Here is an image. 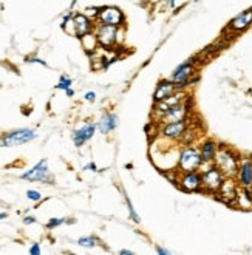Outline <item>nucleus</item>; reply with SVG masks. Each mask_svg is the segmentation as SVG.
Wrapping results in <instances>:
<instances>
[{
    "mask_svg": "<svg viewBox=\"0 0 252 255\" xmlns=\"http://www.w3.org/2000/svg\"><path fill=\"white\" fill-rule=\"evenodd\" d=\"M71 23L75 26V36L78 37H84L93 31V22L90 17H87L85 14H76V16L71 19Z\"/></svg>",
    "mask_w": 252,
    "mask_h": 255,
    "instance_id": "dca6fc26",
    "label": "nucleus"
},
{
    "mask_svg": "<svg viewBox=\"0 0 252 255\" xmlns=\"http://www.w3.org/2000/svg\"><path fill=\"white\" fill-rule=\"evenodd\" d=\"M78 245L79 246H82V248H95L96 245H98V238L96 237H93V235H88V237H81L79 240H78Z\"/></svg>",
    "mask_w": 252,
    "mask_h": 255,
    "instance_id": "4be33fe9",
    "label": "nucleus"
},
{
    "mask_svg": "<svg viewBox=\"0 0 252 255\" xmlns=\"http://www.w3.org/2000/svg\"><path fill=\"white\" fill-rule=\"evenodd\" d=\"M98 23H104V25H112V26H123L124 25V14L120 8L116 6H104L98 11Z\"/></svg>",
    "mask_w": 252,
    "mask_h": 255,
    "instance_id": "9d476101",
    "label": "nucleus"
},
{
    "mask_svg": "<svg viewBox=\"0 0 252 255\" xmlns=\"http://www.w3.org/2000/svg\"><path fill=\"white\" fill-rule=\"evenodd\" d=\"M169 6H175V0H167Z\"/></svg>",
    "mask_w": 252,
    "mask_h": 255,
    "instance_id": "c9c22d12",
    "label": "nucleus"
},
{
    "mask_svg": "<svg viewBox=\"0 0 252 255\" xmlns=\"http://www.w3.org/2000/svg\"><path fill=\"white\" fill-rule=\"evenodd\" d=\"M120 254H121V255H133V251H128V249H123V251H120Z\"/></svg>",
    "mask_w": 252,
    "mask_h": 255,
    "instance_id": "473e14b6",
    "label": "nucleus"
},
{
    "mask_svg": "<svg viewBox=\"0 0 252 255\" xmlns=\"http://www.w3.org/2000/svg\"><path fill=\"white\" fill-rule=\"evenodd\" d=\"M37 138V131L33 128H17L0 136V147H16L31 142Z\"/></svg>",
    "mask_w": 252,
    "mask_h": 255,
    "instance_id": "7ed1b4c3",
    "label": "nucleus"
},
{
    "mask_svg": "<svg viewBox=\"0 0 252 255\" xmlns=\"http://www.w3.org/2000/svg\"><path fill=\"white\" fill-rule=\"evenodd\" d=\"M248 193L251 195V198H252V184H251V186L248 187Z\"/></svg>",
    "mask_w": 252,
    "mask_h": 255,
    "instance_id": "e433bc0d",
    "label": "nucleus"
},
{
    "mask_svg": "<svg viewBox=\"0 0 252 255\" xmlns=\"http://www.w3.org/2000/svg\"><path fill=\"white\" fill-rule=\"evenodd\" d=\"M65 93H67V96H75V90L68 88V90H65Z\"/></svg>",
    "mask_w": 252,
    "mask_h": 255,
    "instance_id": "72a5a7b5",
    "label": "nucleus"
},
{
    "mask_svg": "<svg viewBox=\"0 0 252 255\" xmlns=\"http://www.w3.org/2000/svg\"><path fill=\"white\" fill-rule=\"evenodd\" d=\"M20 179H26V181H40V183H47V184H53V181H54V178L48 169L47 159H40L36 166L23 172L20 175Z\"/></svg>",
    "mask_w": 252,
    "mask_h": 255,
    "instance_id": "423d86ee",
    "label": "nucleus"
},
{
    "mask_svg": "<svg viewBox=\"0 0 252 255\" xmlns=\"http://www.w3.org/2000/svg\"><path fill=\"white\" fill-rule=\"evenodd\" d=\"M31 255H40L42 254V249H40V245L39 243H33V246L29 248V251H28Z\"/></svg>",
    "mask_w": 252,
    "mask_h": 255,
    "instance_id": "cd10ccee",
    "label": "nucleus"
},
{
    "mask_svg": "<svg viewBox=\"0 0 252 255\" xmlns=\"http://www.w3.org/2000/svg\"><path fill=\"white\" fill-rule=\"evenodd\" d=\"M225 175L221 173V170L209 164V167L206 170H201V179H203V192H209V193H217L225 181Z\"/></svg>",
    "mask_w": 252,
    "mask_h": 255,
    "instance_id": "39448f33",
    "label": "nucleus"
},
{
    "mask_svg": "<svg viewBox=\"0 0 252 255\" xmlns=\"http://www.w3.org/2000/svg\"><path fill=\"white\" fill-rule=\"evenodd\" d=\"M124 195H126V193H124ZM126 203H127V207H128V214H130L131 220L135 221L136 224H139V223H141V218H139V215L136 214V211H135V206L131 204V201H130V198H128V195H126Z\"/></svg>",
    "mask_w": 252,
    "mask_h": 255,
    "instance_id": "b1692460",
    "label": "nucleus"
},
{
    "mask_svg": "<svg viewBox=\"0 0 252 255\" xmlns=\"http://www.w3.org/2000/svg\"><path fill=\"white\" fill-rule=\"evenodd\" d=\"M84 98H85V101H88V102H95V101H96V93H95V92H87Z\"/></svg>",
    "mask_w": 252,
    "mask_h": 255,
    "instance_id": "c85d7f7f",
    "label": "nucleus"
},
{
    "mask_svg": "<svg viewBox=\"0 0 252 255\" xmlns=\"http://www.w3.org/2000/svg\"><path fill=\"white\" fill-rule=\"evenodd\" d=\"M96 130H98V126L95 123H87V124H84L82 127L76 128L75 131L71 133V139H73V142H75V145L79 148L87 141H90L93 138V134H95Z\"/></svg>",
    "mask_w": 252,
    "mask_h": 255,
    "instance_id": "ddd939ff",
    "label": "nucleus"
},
{
    "mask_svg": "<svg viewBox=\"0 0 252 255\" xmlns=\"http://www.w3.org/2000/svg\"><path fill=\"white\" fill-rule=\"evenodd\" d=\"M34 223H36V218L31 217V215H28V217L23 218V224H26V226H28V224H34Z\"/></svg>",
    "mask_w": 252,
    "mask_h": 255,
    "instance_id": "2f4dec72",
    "label": "nucleus"
},
{
    "mask_svg": "<svg viewBox=\"0 0 252 255\" xmlns=\"http://www.w3.org/2000/svg\"><path fill=\"white\" fill-rule=\"evenodd\" d=\"M186 98H187V96H186V93L183 92V90H176V92H175L173 95H170L169 98H166V99H162V101L156 102V107H155L156 116L159 118L162 113H166L169 109H172L173 106H176V104L183 102Z\"/></svg>",
    "mask_w": 252,
    "mask_h": 255,
    "instance_id": "2eb2a0df",
    "label": "nucleus"
},
{
    "mask_svg": "<svg viewBox=\"0 0 252 255\" xmlns=\"http://www.w3.org/2000/svg\"><path fill=\"white\" fill-rule=\"evenodd\" d=\"M96 126H98L99 133H102V134H109L110 131H113V130L118 127V116H116L115 113H110V112L104 113V115L101 116V119L98 121Z\"/></svg>",
    "mask_w": 252,
    "mask_h": 255,
    "instance_id": "a211bd4d",
    "label": "nucleus"
},
{
    "mask_svg": "<svg viewBox=\"0 0 252 255\" xmlns=\"http://www.w3.org/2000/svg\"><path fill=\"white\" fill-rule=\"evenodd\" d=\"M156 254H159V255H169V254H172L169 249H164V248H161V246H156Z\"/></svg>",
    "mask_w": 252,
    "mask_h": 255,
    "instance_id": "7c9ffc66",
    "label": "nucleus"
},
{
    "mask_svg": "<svg viewBox=\"0 0 252 255\" xmlns=\"http://www.w3.org/2000/svg\"><path fill=\"white\" fill-rule=\"evenodd\" d=\"M251 25H252V8L240 12L239 16L234 17L229 23V29L234 33H240V31H245Z\"/></svg>",
    "mask_w": 252,
    "mask_h": 255,
    "instance_id": "f3484780",
    "label": "nucleus"
},
{
    "mask_svg": "<svg viewBox=\"0 0 252 255\" xmlns=\"http://www.w3.org/2000/svg\"><path fill=\"white\" fill-rule=\"evenodd\" d=\"M237 183H239L240 187L248 189L252 184V159H242L239 170H237Z\"/></svg>",
    "mask_w": 252,
    "mask_h": 255,
    "instance_id": "4468645a",
    "label": "nucleus"
},
{
    "mask_svg": "<svg viewBox=\"0 0 252 255\" xmlns=\"http://www.w3.org/2000/svg\"><path fill=\"white\" fill-rule=\"evenodd\" d=\"M26 62H28V64H39V65H42V67H48V64H47L45 61H42V59H39V57H28V59H26Z\"/></svg>",
    "mask_w": 252,
    "mask_h": 255,
    "instance_id": "bb28decb",
    "label": "nucleus"
},
{
    "mask_svg": "<svg viewBox=\"0 0 252 255\" xmlns=\"http://www.w3.org/2000/svg\"><path fill=\"white\" fill-rule=\"evenodd\" d=\"M176 184L180 186L184 192H201L203 190V179L201 172L192 170V172H178Z\"/></svg>",
    "mask_w": 252,
    "mask_h": 255,
    "instance_id": "0eeeda50",
    "label": "nucleus"
},
{
    "mask_svg": "<svg viewBox=\"0 0 252 255\" xmlns=\"http://www.w3.org/2000/svg\"><path fill=\"white\" fill-rule=\"evenodd\" d=\"M176 85L173 84V81H161L158 85H156V90H155V93H153V101L155 102H159L162 99H166L169 98L170 95H173L176 92Z\"/></svg>",
    "mask_w": 252,
    "mask_h": 255,
    "instance_id": "6ab92c4d",
    "label": "nucleus"
},
{
    "mask_svg": "<svg viewBox=\"0 0 252 255\" xmlns=\"http://www.w3.org/2000/svg\"><path fill=\"white\" fill-rule=\"evenodd\" d=\"M189 112H190V98H186L183 102L176 104V106H173L172 109H169L166 113H162L159 116V121L162 124L184 121V119H187Z\"/></svg>",
    "mask_w": 252,
    "mask_h": 255,
    "instance_id": "6e6552de",
    "label": "nucleus"
},
{
    "mask_svg": "<svg viewBox=\"0 0 252 255\" xmlns=\"http://www.w3.org/2000/svg\"><path fill=\"white\" fill-rule=\"evenodd\" d=\"M8 217V214H5V212H0V220H5Z\"/></svg>",
    "mask_w": 252,
    "mask_h": 255,
    "instance_id": "f704fd0d",
    "label": "nucleus"
},
{
    "mask_svg": "<svg viewBox=\"0 0 252 255\" xmlns=\"http://www.w3.org/2000/svg\"><path fill=\"white\" fill-rule=\"evenodd\" d=\"M187 119L184 121H178V123H169V124H162L159 133L162 138L166 139H172V141H178V139H183L187 133Z\"/></svg>",
    "mask_w": 252,
    "mask_h": 255,
    "instance_id": "9b49d317",
    "label": "nucleus"
},
{
    "mask_svg": "<svg viewBox=\"0 0 252 255\" xmlns=\"http://www.w3.org/2000/svg\"><path fill=\"white\" fill-rule=\"evenodd\" d=\"M194 73H195V67H194V61L190 59V61H186L180 67H176L170 79L173 81L178 90H183L184 87L192 85L195 81H198V76L194 78Z\"/></svg>",
    "mask_w": 252,
    "mask_h": 255,
    "instance_id": "20e7f679",
    "label": "nucleus"
},
{
    "mask_svg": "<svg viewBox=\"0 0 252 255\" xmlns=\"http://www.w3.org/2000/svg\"><path fill=\"white\" fill-rule=\"evenodd\" d=\"M84 170H92V172H96V170H98V166H96L95 162H88L87 166L84 167Z\"/></svg>",
    "mask_w": 252,
    "mask_h": 255,
    "instance_id": "c756f323",
    "label": "nucleus"
},
{
    "mask_svg": "<svg viewBox=\"0 0 252 255\" xmlns=\"http://www.w3.org/2000/svg\"><path fill=\"white\" fill-rule=\"evenodd\" d=\"M118 34H120L118 26L98 23L95 28V36L98 39V43L101 45V47H106V48H112L113 45L118 42Z\"/></svg>",
    "mask_w": 252,
    "mask_h": 255,
    "instance_id": "1a4fd4ad",
    "label": "nucleus"
},
{
    "mask_svg": "<svg viewBox=\"0 0 252 255\" xmlns=\"http://www.w3.org/2000/svg\"><path fill=\"white\" fill-rule=\"evenodd\" d=\"M203 158L200 155V150L195 147L186 145L181 148L180 156H178V172H192L200 170L203 166Z\"/></svg>",
    "mask_w": 252,
    "mask_h": 255,
    "instance_id": "f03ea898",
    "label": "nucleus"
},
{
    "mask_svg": "<svg viewBox=\"0 0 252 255\" xmlns=\"http://www.w3.org/2000/svg\"><path fill=\"white\" fill-rule=\"evenodd\" d=\"M26 198H28L29 201H34V203H37V201H40V200H42V193H40L39 190H33V189H29V190L26 192Z\"/></svg>",
    "mask_w": 252,
    "mask_h": 255,
    "instance_id": "a878e982",
    "label": "nucleus"
},
{
    "mask_svg": "<svg viewBox=\"0 0 252 255\" xmlns=\"http://www.w3.org/2000/svg\"><path fill=\"white\" fill-rule=\"evenodd\" d=\"M235 206H239L240 209H252V198L251 195L248 193V189L240 187L239 193H237V198H235Z\"/></svg>",
    "mask_w": 252,
    "mask_h": 255,
    "instance_id": "412c9836",
    "label": "nucleus"
},
{
    "mask_svg": "<svg viewBox=\"0 0 252 255\" xmlns=\"http://www.w3.org/2000/svg\"><path fill=\"white\" fill-rule=\"evenodd\" d=\"M240 190V186L239 183L235 181V178H225L223 184H221L220 190L215 193L218 195V200H221L226 204H234L235 203V198H237V193Z\"/></svg>",
    "mask_w": 252,
    "mask_h": 255,
    "instance_id": "f8f14e48",
    "label": "nucleus"
},
{
    "mask_svg": "<svg viewBox=\"0 0 252 255\" xmlns=\"http://www.w3.org/2000/svg\"><path fill=\"white\" fill-rule=\"evenodd\" d=\"M71 84H73V81H71V78H68V76H65V74H62L61 78H59V82L56 84V90H68V88H71Z\"/></svg>",
    "mask_w": 252,
    "mask_h": 255,
    "instance_id": "5701e85b",
    "label": "nucleus"
},
{
    "mask_svg": "<svg viewBox=\"0 0 252 255\" xmlns=\"http://www.w3.org/2000/svg\"><path fill=\"white\" fill-rule=\"evenodd\" d=\"M240 161L242 159L239 153H235L232 148L226 145H218V150H217L212 164L217 166L226 178H235L237 170H239V166H240Z\"/></svg>",
    "mask_w": 252,
    "mask_h": 255,
    "instance_id": "f257e3e1",
    "label": "nucleus"
},
{
    "mask_svg": "<svg viewBox=\"0 0 252 255\" xmlns=\"http://www.w3.org/2000/svg\"><path fill=\"white\" fill-rule=\"evenodd\" d=\"M200 155L203 158V162L204 164H212L214 158H215V153L218 150V144L214 141V139H206L201 145H200Z\"/></svg>",
    "mask_w": 252,
    "mask_h": 255,
    "instance_id": "aec40b11",
    "label": "nucleus"
},
{
    "mask_svg": "<svg viewBox=\"0 0 252 255\" xmlns=\"http://www.w3.org/2000/svg\"><path fill=\"white\" fill-rule=\"evenodd\" d=\"M67 221V218H50V221L47 223V229L48 231H53V229H56V228H59L61 224H64Z\"/></svg>",
    "mask_w": 252,
    "mask_h": 255,
    "instance_id": "393cba45",
    "label": "nucleus"
}]
</instances>
